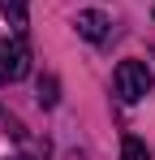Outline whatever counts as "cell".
I'll use <instances>...</instances> for the list:
<instances>
[{
    "mask_svg": "<svg viewBox=\"0 0 155 160\" xmlns=\"http://www.w3.org/2000/svg\"><path fill=\"white\" fill-rule=\"evenodd\" d=\"M78 35H82V39H91V43H99L103 35H108V26H112V22H108V13H99V9H86V13H78Z\"/></svg>",
    "mask_w": 155,
    "mask_h": 160,
    "instance_id": "obj_3",
    "label": "cell"
},
{
    "mask_svg": "<svg viewBox=\"0 0 155 160\" xmlns=\"http://www.w3.org/2000/svg\"><path fill=\"white\" fill-rule=\"evenodd\" d=\"M56 91H60V87H56V78H52V74H48V78L39 82V104H43V108H52V104H56V100H60Z\"/></svg>",
    "mask_w": 155,
    "mask_h": 160,
    "instance_id": "obj_6",
    "label": "cell"
},
{
    "mask_svg": "<svg viewBox=\"0 0 155 160\" xmlns=\"http://www.w3.org/2000/svg\"><path fill=\"white\" fill-rule=\"evenodd\" d=\"M9 160H26V156H9Z\"/></svg>",
    "mask_w": 155,
    "mask_h": 160,
    "instance_id": "obj_7",
    "label": "cell"
},
{
    "mask_svg": "<svg viewBox=\"0 0 155 160\" xmlns=\"http://www.w3.org/2000/svg\"><path fill=\"white\" fill-rule=\"evenodd\" d=\"M121 160H151V152H147V143L138 134H125L121 138Z\"/></svg>",
    "mask_w": 155,
    "mask_h": 160,
    "instance_id": "obj_5",
    "label": "cell"
},
{
    "mask_svg": "<svg viewBox=\"0 0 155 160\" xmlns=\"http://www.w3.org/2000/svg\"><path fill=\"white\" fill-rule=\"evenodd\" d=\"M30 74V48H26V39H0V87H9V82H22Z\"/></svg>",
    "mask_w": 155,
    "mask_h": 160,
    "instance_id": "obj_2",
    "label": "cell"
},
{
    "mask_svg": "<svg viewBox=\"0 0 155 160\" xmlns=\"http://www.w3.org/2000/svg\"><path fill=\"white\" fill-rule=\"evenodd\" d=\"M112 87H116V95H121L125 104H138L142 95H151V87H155L151 65H147V61H121L116 74H112Z\"/></svg>",
    "mask_w": 155,
    "mask_h": 160,
    "instance_id": "obj_1",
    "label": "cell"
},
{
    "mask_svg": "<svg viewBox=\"0 0 155 160\" xmlns=\"http://www.w3.org/2000/svg\"><path fill=\"white\" fill-rule=\"evenodd\" d=\"M0 4H4V18H9L13 35H26V22H30V0H0Z\"/></svg>",
    "mask_w": 155,
    "mask_h": 160,
    "instance_id": "obj_4",
    "label": "cell"
}]
</instances>
